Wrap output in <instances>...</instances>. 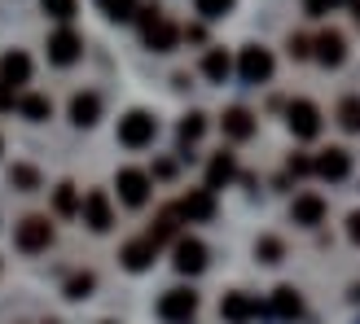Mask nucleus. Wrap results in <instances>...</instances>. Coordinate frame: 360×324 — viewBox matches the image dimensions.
I'll return each mask as SVG.
<instances>
[{
	"label": "nucleus",
	"instance_id": "nucleus-1",
	"mask_svg": "<svg viewBox=\"0 0 360 324\" xmlns=\"http://www.w3.org/2000/svg\"><path fill=\"white\" fill-rule=\"evenodd\" d=\"M136 18H141V35H146V48H154V53H172V48H176L180 27L172 22V18H163V9H158V5H146Z\"/></svg>",
	"mask_w": 360,
	"mask_h": 324
},
{
	"label": "nucleus",
	"instance_id": "nucleus-2",
	"mask_svg": "<svg viewBox=\"0 0 360 324\" xmlns=\"http://www.w3.org/2000/svg\"><path fill=\"white\" fill-rule=\"evenodd\" d=\"M154 136H158V119H154V114L132 110V114H123V119H119V145H128V149H146V145H154Z\"/></svg>",
	"mask_w": 360,
	"mask_h": 324
},
{
	"label": "nucleus",
	"instance_id": "nucleus-3",
	"mask_svg": "<svg viewBox=\"0 0 360 324\" xmlns=\"http://www.w3.org/2000/svg\"><path fill=\"white\" fill-rule=\"evenodd\" d=\"M49 241H53V224L44 215H27L13 232V245L22 250V255H40V250H49Z\"/></svg>",
	"mask_w": 360,
	"mask_h": 324
},
{
	"label": "nucleus",
	"instance_id": "nucleus-4",
	"mask_svg": "<svg viewBox=\"0 0 360 324\" xmlns=\"http://www.w3.org/2000/svg\"><path fill=\"white\" fill-rule=\"evenodd\" d=\"M198 316V294L193 290H167L163 298H158V320L167 324H193Z\"/></svg>",
	"mask_w": 360,
	"mask_h": 324
},
{
	"label": "nucleus",
	"instance_id": "nucleus-5",
	"mask_svg": "<svg viewBox=\"0 0 360 324\" xmlns=\"http://www.w3.org/2000/svg\"><path fill=\"white\" fill-rule=\"evenodd\" d=\"M79 58H84V40L70 27H62V31L49 35V62L53 66H75Z\"/></svg>",
	"mask_w": 360,
	"mask_h": 324
},
{
	"label": "nucleus",
	"instance_id": "nucleus-6",
	"mask_svg": "<svg viewBox=\"0 0 360 324\" xmlns=\"http://www.w3.org/2000/svg\"><path fill=\"white\" fill-rule=\"evenodd\" d=\"M115 189L123 197V206H146L150 202V175L146 171H136V167H123L115 175Z\"/></svg>",
	"mask_w": 360,
	"mask_h": 324
},
{
	"label": "nucleus",
	"instance_id": "nucleus-7",
	"mask_svg": "<svg viewBox=\"0 0 360 324\" xmlns=\"http://www.w3.org/2000/svg\"><path fill=\"white\" fill-rule=\"evenodd\" d=\"M238 70H242L246 83H268V79H273V53L259 48V44H250V48H242Z\"/></svg>",
	"mask_w": 360,
	"mask_h": 324
},
{
	"label": "nucleus",
	"instance_id": "nucleus-8",
	"mask_svg": "<svg viewBox=\"0 0 360 324\" xmlns=\"http://www.w3.org/2000/svg\"><path fill=\"white\" fill-rule=\"evenodd\" d=\"M176 210L185 215L189 224H211L215 220V189H193L189 197H180Z\"/></svg>",
	"mask_w": 360,
	"mask_h": 324
},
{
	"label": "nucleus",
	"instance_id": "nucleus-9",
	"mask_svg": "<svg viewBox=\"0 0 360 324\" xmlns=\"http://www.w3.org/2000/svg\"><path fill=\"white\" fill-rule=\"evenodd\" d=\"M79 215H84V224L93 228V232H110V224H115V210H110V197H105L101 189H93L84 197V206H79Z\"/></svg>",
	"mask_w": 360,
	"mask_h": 324
},
{
	"label": "nucleus",
	"instance_id": "nucleus-10",
	"mask_svg": "<svg viewBox=\"0 0 360 324\" xmlns=\"http://www.w3.org/2000/svg\"><path fill=\"white\" fill-rule=\"evenodd\" d=\"M220 316L229 324H250V320L264 316V307H259V298H250V294H224L220 298Z\"/></svg>",
	"mask_w": 360,
	"mask_h": 324
},
{
	"label": "nucleus",
	"instance_id": "nucleus-11",
	"mask_svg": "<svg viewBox=\"0 0 360 324\" xmlns=\"http://www.w3.org/2000/svg\"><path fill=\"white\" fill-rule=\"evenodd\" d=\"M285 123H290V132L299 136V140H312L316 132H321V110L312 101H295L290 110H285Z\"/></svg>",
	"mask_w": 360,
	"mask_h": 324
},
{
	"label": "nucleus",
	"instance_id": "nucleus-12",
	"mask_svg": "<svg viewBox=\"0 0 360 324\" xmlns=\"http://www.w3.org/2000/svg\"><path fill=\"white\" fill-rule=\"evenodd\" d=\"M176 272H185V276H198L207 267V245L198 241V237H180L176 241Z\"/></svg>",
	"mask_w": 360,
	"mask_h": 324
},
{
	"label": "nucleus",
	"instance_id": "nucleus-13",
	"mask_svg": "<svg viewBox=\"0 0 360 324\" xmlns=\"http://www.w3.org/2000/svg\"><path fill=\"white\" fill-rule=\"evenodd\" d=\"M27 79H31V58H27L22 48L5 53V58H0V83H5L9 93H13V88H22Z\"/></svg>",
	"mask_w": 360,
	"mask_h": 324
},
{
	"label": "nucleus",
	"instance_id": "nucleus-14",
	"mask_svg": "<svg viewBox=\"0 0 360 324\" xmlns=\"http://www.w3.org/2000/svg\"><path fill=\"white\" fill-rule=\"evenodd\" d=\"M312 171L321 180H347L352 175V154L347 149H326V154L312 158Z\"/></svg>",
	"mask_w": 360,
	"mask_h": 324
},
{
	"label": "nucleus",
	"instance_id": "nucleus-15",
	"mask_svg": "<svg viewBox=\"0 0 360 324\" xmlns=\"http://www.w3.org/2000/svg\"><path fill=\"white\" fill-rule=\"evenodd\" d=\"M316 62H321V66H343V62H347V40H343V31H321V35H316Z\"/></svg>",
	"mask_w": 360,
	"mask_h": 324
},
{
	"label": "nucleus",
	"instance_id": "nucleus-16",
	"mask_svg": "<svg viewBox=\"0 0 360 324\" xmlns=\"http://www.w3.org/2000/svg\"><path fill=\"white\" fill-rule=\"evenodd\" d=\"M290 220H295L299 228H316L321 220H326V202H321L316 193H303V197H295V206H290Z\"/></svg>",
	"mask_w": 360,
	"mask_h": 324
},
{
	"label": "nucleus",
	"instance_id": "nucleus-17",
	"mask_svg": "<svg viewBox=\"0 0 360 324\" xmlns=\"http://www.w3.org/2000/svg\"><path fill=\"white\" fill-rule=\"evenodd\" d=\"M154 255H158V245L150 241V237H141V241H128L123 245V267H128V272H146V267L154 263Z\"/></svg>",
	"mask_w": 360,
	"mask_h": 324
},
{
	"label": "nucleus",
	"instance_id": "nucleus-18",
	"mask_svg": "<svg viewBox=\"0 0 360 324\" xmlns=\"http://www.w3.org/2000/svg\"><path fill=\"white\" fill-rule=\"evenodd\" d=\"M97 119H101V97L97 93H75V101H70V123H75V128H93Z\"/></svg>",
	"mask_w": 360,
	"mask_h": 324
},
{
	"label": "nucleus",
	"instance_id": "nucleus-19",
	"mask_svg": "<svg viewBox=\"0 0 360 324\" xmlns=\"http://www.w3.org/2000/svg\"><path fill=\"white\" fill-rule=\"evenodd\" d=\"M220 128H224V136H229V140H250V136H255V119H250V110L233 105V110H224Z\"/></svg>",
	"mask_w": 360,
	"mask_h": 324
},
{
	"label": "nucleus",
	"instance_id": "nucleus-20",
	"mask_svg": "<svg viewBox=\"0 0 360 324\" xmlns=\"http://www.w3.org/2000/svg\"><path fill=\"white\" fill-rule=\"evenodd\" d=\"M233 175H238V158H233V154H215L211 167H207V189H224Z\"/></svg>",
	"mask_w": 360,
	"mask_h": 324
},
{
	"label": "nucleus",
	"instance_id": "nucleus-21",
	"mask_svg": "<svg viewBox=\"0 0 360 324\" xmlns=\"http://www.w3.org/2000/svg\"><path fill=\"white\" fill-rule=\"evenodd\" d=\"M202 75H207L211 83H224V79L233 75V58H229L224 48H211L207 58H202Z\"/></svg>",
	"mask_w": 360,
	"mask_h": 324
},
{
	"label": "nucleus",
	"instance_id": "nucleus-22",
	"mask_svg": "<svg viewBox=\"0 0 360 324\" xmlns=\"http://www.w3.org/2000/svg\"><path fill=\"white\" fill-rule=\"evenodd\" d=\"M299 311H303L299 294L290 290V285H281V290L273 294V316H277V320H299Z\"/></svg>",
	"mask_w": 360,
	"mask_h": 324
},
{
	"label": "nucleus",
	"instance_id": "nucleus-23",
	"mask_svg": "<svg viewBox=\"0 0 360 324\" xmlns=\"http://www.w3.org/2000/svg\"><path fill=\"white\" fill-rule=\"evenodd\" d=\"M18 110H22V119H31V123H44V119H53V101L40 97V93H31V97L18 101Z\"/></svg>",
	"mask_w": 360,
	"mask_h": 324
},
{
	"label": "nucleus",
	"instance_id": "nucleus-24",
	"mask_svg": "<svg viewBox=\"0 0 360 324\" xmlns=\"http://www.w3.org/2000/svg\"><path fill=\"white\" fill-rule=\"evenodd\" d=\"M9 184L22 189V193H35V189H40V171L27 167V162H13V167H9Z\"/></svg>",
	"mask_w": 360,
	"mask_h": 324
},
{
	"label": "nucleus",
	"instance_id": "nucleus-25",
	"mask_svg": "<svg viewBox=\"0 0 360 324\" xmlns=\"http://www.w3.org/2000/svg\"><path fill=\"white\" fill-rule=\"evenodd\" d=\"M176 220H180V210H176V206H167L163 215H158V224L150 228V241H154V245L172 241V237H176Z\"/></svg>",
	"mask_w": 360,
	"mask_h": 324
},
{
	"label": "nucleus",
	"instance_id": "nucleus-26",
	"mask_svg": "<svg viewBox=\"0 0 360 324\" xmlns=\"http://www.w3.org/2000/svg\"><path fill=\"white\" fill-rule=\"evenodd\" d=\"M202 132H207V114H185L180 119V145H193V140H202Z\"/></svg>",
	"mask_w": 360,
	"mask_h": 324
},
{
	"label": "nucleus",
	"instance_id": "nucleus-27",
	"mask_svg": "<svg viewBox=\"0 0 360 324\" xmlns=\"http://www.w3.org/2000/svg\"><path fill=\"white\" fill-rule=\"evenodd\" d=\"M338 128L343 132H360V97H347L338 105Z\"/></svg>",
	"mask_w": 360,
	"mask_h": 324
},
{
	"label": "nucleus",
	"instance_id": "nucleus-28",
	"mask_svg": "<svg viewBox=\"0 0 360 324\" xmlns=\"http://www.w3.org/2000/svg\"><path fill=\"white\" fill-rule=\"evenodd\" d=\"M40 5H44L49 18H58V22H70V18H75V9H79V0H40Z\"/></svg>",
	"mask_w": 360,
	"mask_h": 324
},
{
	"label": "nucleus",
	"instance_id": "nucleus-29",
	"mask_svg": "<svg viewBox=\"0 0 360 324\" xmlns=\"http://www.w3.org/2000/svg\"><path fill=\"white\" fill-rule=\"evenodd\" d=\"M233 5H238V0H198V13H202L207 22H215V18L233 13Z\"/></svg>",
	"mask_w": 360,
	"mask_h": 324
},
{
	"label": "nucleus",
	"instance_id": "nucleus-30",
	"mask_svg": "<svg viewBox=\"0 0 360 324\" xmlns=\"http://www.w3.org/2000/svg\"><path fill=\"white\" fill-rule=\"evenodd\" d=\"M97 290V276L93 272H84V276H70V285H66V298H88Z\"/></svg>",
	"mask_w": 360,
	"mask_h": 324
},
{
	"label": "nucleus",
	"instance_id": "nucleus-31",
	"mask_svg": "<svg viewBox=\"0 0 360 324\" xmlns=\"http://www.w3.org/2000/svg\"><path fill=\"white\" fill-rule=\"evenodd\" d=\"M255 255H259L264 263H281V241H277V237H259V241H255Z\"/></svg>",
	"mask_w": 360,
	"mask_h": 324
},
{
	"label": "nucleus",
	"instance_id": "nucleus-32",
	"mask_svg": "<svg viewBox=\"0 0 360 324\" xmlns=\"http://www.w3.org/2000/svg\"><path fill=\"white\" fill-rule=\"evenodd\" d=\"M141 9H136V0H115L110 9H105V18H115V22H132Z\"/></svg>",
	"mask_w": 360,
	"mask_h": 324
},
{
	"label": "nucleus",
	"instance_id": "nucleus-33",
	"mask_svg": "<svg viewBox=\"0 0 360 324\" xmlns=\"http://www.w3.org/2000/svg\"><path fill=\"white\" fill-rule=\"evenodd\" d=\"M53 206H58V215H70V210H75V184H58V193H53Z\"/></svg>",
	"mask_w": 360,
	"mask_h": 324
},
{
	"label": "nucleus",
	"instance_id": "nucleus-34",
	"mask_svg": "<svg viewBox=\"0 0 360 324\" xmlns=\"http://www.w3.org/2000/svg\"><path fill=\"white\" fill-rule=\"evenodd\" d=\"M308 5V18H326L330 9H338V5H347V0H303Z\"/></svg>",
	"mask_w": 360,
	"mask_h": 324
},
{
	"label": "nucleus",
	"instance_id": "nucleus-35",
	"mask_svg": "<svg viewBox=\"0 0 360 324\" xmlns=\"http://www.w3.org/2000/svg\"><path fill=\"white\" fill-rule=\"evenodd\" d=\"M312 171V158H290V175H308Z\"/></svg>",
	"mask_w": 360,
	"mask_h": 324
},
{
	"label": "nucleus",
	"instance_id": "nucleus-36",
	"mask_svg": "<svg viewBox=\"0 0 360 324\" xmlns=\"http://www.w3.org/2000/svg\"><path fill=\"white\" fill-rule=\"evenodd\" d=\"M347 237L360 245V210H352V220H347Z\"/></svg>",
	"mask_w": 360,
	"mask_h": 324
},
{
	"label": "nucleus",
	"instance_id": "nucleus-37",
	"mask_svg": "<svg viewBox=\"0 0 360 324\" xmlns=\"http://www.w3.org/2000/svg\"><path fill=\"white\" fill-rule=\"evenodd\" d=\"M290 53H295V58H308L312 48H308V40H303V35H295V40H290Z\"/></svg>",
	"mask_w": 360,
	"mask_h": 324
},
{
	"label": "nucleus",
	"instance_id": "nucleus-38",
	"mask_svg": "<svg viewBox=\"0 0 360 324\" xmlns=\"http://www.w3.org/2000/svg\"><path fill=\"white\" fill-rule=\"evenodd\" d=\"M347 5H352V18H356V22H360V0H347Z\"/></svg>",
	"mask_w": 360,
	"mask_h": 324
},
{
	"label": "nucleus",
	"instance_id": "nucleus-39",
	"mask_svg": "<svg viewBox=\"0 0 360 324\" xmlns=\"http://www.w3.org/2000/svg\"><path fill=\"white\" fill-rule=\"evenodd\" d=\"M97 5H101V9H110V5H115V0H97Z\"/></svg>",
	"mask_w": 360,
	"mask_h": 324
}]
</instances>
